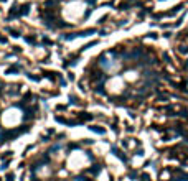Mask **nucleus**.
I'll return each mask as SVG.
<instances>
[{
    "label": "nucleus",
    "mask_w": 188,
    "mask_h": 181,
    "mask_svg": "<svg viewBox=\"0 0 188 181\" xmlns=\"http://www.w3.org/2000/svg\"><path fill=\"white\" fill-rule=\"evenodd\" d=\"M104 170L96 140L63 132L41 142L25 156L20 181H101Z\"/></svg>",
    "instance_id": "1"
},
{
    "label": "nucleus",
    "mask_w": 188,
    "mask_h": 181,
    "mask_svg": "<svg viewBox=\"0 0 188 181\" xmlns=\"http://www.w3.org/2000/svg\"><path fill=\"white\" fill-rule=\"evenodd\" d=\"M43 117L38 92L21 79L0 76V152L33 132Z\"/></svg>",
    "instance_id": "2"
}]
</instances>
